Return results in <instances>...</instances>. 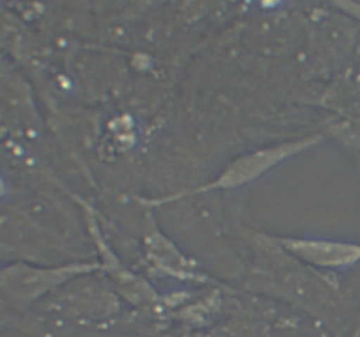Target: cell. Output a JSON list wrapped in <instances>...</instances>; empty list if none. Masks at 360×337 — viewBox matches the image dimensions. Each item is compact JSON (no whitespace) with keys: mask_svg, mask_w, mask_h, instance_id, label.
I'll use <instances>...</instances> for the list:
<instances>
[{"mask_svg":"<svg viewBox=\"0 0 360 337\" xmlns=\"http://www.w3.org/2000/svg\"><path fill=\"white\" fill-rule=\"evenodd\" d=\"M316 139L319 137H304V139H295L288 140V143L276 144V146L262 147L259 151H253V153L245 154V157L236 158L232 164H229L224 168L220 176H218L214 181H211L210 185L200 186L197 190H190V192H183L179 195L167 197V199H158V200H148V204L151 206H157V204H165L171 202V200L179 199V197L185 195H193V193H202L210 192V190H231V188H239V186H245L248 183L255 181L260 176H264L266 172H269L271 168H274L276 165H280L281 161L288 160L290 157L302 153L308 147L315 146Z\"/></svg>","mask_w":360,"mask_h":337,"instance_id":"6da1fadb","label":"cell"},{"mask_svg":"<svg viewBox=\"0 0 360 337\" xmlns=\"http://www.w3.org/2000/svg\"><path fill=\"white\" fill-rule=\"evenodd\" d=\"M280 242L288 253L309 265L343 269L360 262V244L355 242L304 237H285Z\"/></svg>","mask_w":360,"mask_h":337,"instance_id":"7a4b0ae2","label":"cell"}]
</instances>
